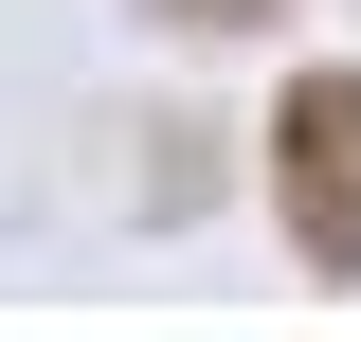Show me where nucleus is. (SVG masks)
<instances>
[{
	"mask_svg": "<svg viewBox=\"0 0 361 342\" xmlns=\"http://www.w3.org/2000/svg\"><path fill=\"white\" fill-rule=\"evenodd\" d=\"M289 234H307L325 270H361V90H289Z\"/></svg>",
	"mask_w": 361,
	"mask_h": 342,
	"instance_id": "1",
	"label": "nucleus"
}]
</instances>
